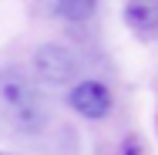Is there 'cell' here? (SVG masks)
Returning <instances> with one entry per match:
<instances>
[{"instance_id":"obj_1","label":"cell","mask_w":158,"mask_h":155,"mask_svg":"<svg viewBox=\"0 0 158 155\" xmlns=\"http://www.w3.org/2000/svg\"><path fill=\"white\" fill-rule=\"evenodd\" d=\"M0 98L10 111V118L24 131H40L44 128V101L31 81L17 71H3L0 78Z\"/></svg>"},{"instance_id":"obj_2","label":"cell","mask_w":158,"mask_h":155,"mask_svg":"<svg viewBox=\"0 0 158 155\" xmlns=\"http://www.w3.org/2000/svg\"><path fill=\"white\" fill-rule=\"evenodd\" d=\"M71 108L77 111V115H84V118H91V122H98V118H108L111 115V105H114V98H111V91L101 84V81H94V78H88V81H77L74 88H71Z\"/></svg>"},{"instance_id":"obj_3","label":"cell","mask_w":158,"mask_h":155,"mask_svg":"<svg viewBox=\"0 0 158 155\" xmlns=\"http://www.w3.org/2000/svg\"><path fill=\"white\" fill-rule=\"evenodd\" d=\"M77 58L61 47V44H47L37 51V74L51 84H67V81H77Z\"/></svg>"},{"instance_id":"obj_4","label":"cell","mask_w":158,"mask_h":155,"mask_svg":"<svg viewBox=\"0 0 158 155\" xmlns=\"http://www.w3.org/2000/svg\"><path fill=\"white\" fill-rule=\"evenodd\" d=\"M54 7L71 24H84V20H91L98 14V0H54Z\"/></svg>"},{"instance_id":"obj_5","label":"cell","mask_w":158,"mask_h":155,"mask_svg":"<svg viewBox=\"0 0 158 155\" xmlns=\"http://www.w3.org/2000/svg\"><path fill=\"white\" fill-rule=\"evenodd\" d=\"M125 20L131 27H138V31H148V27L155 24V14H152V7H145V3H131V7H125Z\"/></svg>"}]
</instances>
